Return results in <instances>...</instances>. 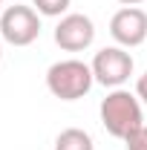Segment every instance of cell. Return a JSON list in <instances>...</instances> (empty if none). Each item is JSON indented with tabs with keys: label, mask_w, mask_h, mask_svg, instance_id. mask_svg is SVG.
I'll list each match as a JSON object with an SVG mask.
<instances>
[{
	"label": "cell",
	"mask_w": 147,
	"mask_h": 150,
	"mask_svg": "<svg viewBox=\"0 0 147 150\" xmlns=\"http://www.w3.org/2000/svg\"><path fill=\"white\" fill-rule=\"evenodd\" d=\"M110 35L118 46L133 49V46H141L147 40V12L139 6H124L118 9L110 20Z\"/></svg>",
	"instance_id": "5b68a950"
},
{
	"label": "cell",
	"mask_w": 147,
	"mask_h": 150,
	"mask_svg": "<svg viewBox=\"0 0 147 150\" xmlns=\"http://www.w3.org/2000/svg\"><path fill=\"white\" fill-rule=\"evenodd\" d=\"M118 3H124V6H139V3H144V0H118Z\"/></svg>",
	"instance_id": "8fae6325"
},
{
	"label": "cell",
	"mask_w": 147,
	"mask_h": 150,
	"mask_svg": "<svg viewBox=\"0 0 147 150\" xmlns=\"http://www.w3.org/2000/svg\"><path fill=\"white\" fill-rule=\"evenodd\" d=\"M37 9V15H43V18H64L66 15V9L72 6V0H32Z\"/></svg>",
	"instance_id": "ba28073f"
},
{
	"label": "cell",
	"mask_w": 147,
	"mask_h": 150,
	"mask_svg": "<svg viewBox=\"0 0 147 150\" xmlns=\"http://www.w3.org/2000/svg\"><path fill=\"white\" fill-rule=\"evenodd\" d=\"M121 142L127 150H147V124H139L136 130H130Z\"/></svg>",
	"instance_id": "9c48e42d"
},
{
	"label": "cell",
	"mask_w": 147,
	"mask_h": 150,
	"mask_svg": "<svg viewBox=\"0 0 147 150\" xmlns=\"http://www.w3.org/2000/svg\"><path fill=\"white\" fill-rule=\"evenodd\" d=\"M95 75L92 67L78 61V58H66V61H55L46 69V90L61 98V101H78L92 90Z\"/></svg>",
	"instance_id": "6da1fadb"
},
{
	"label": "cell",
	"mask_w": 147,
	"mask_h": 150,
	"mask_svg": "<svg viewBox=\"0 0 147 150\" xmlns=\"http://www.w3.org/2000/svg\"><path fill=\"white\" fill-rule=\"evenodd\" d=\"M0 15H3V0H0Z\"/></svg>",
	"instance_id": "4fadbf2b"
},
{
	"label": "cell",
	"mask_w": 147,
	"mask_h": 150,
	"mask_svg": "<svg viewBox=\"0 0 147 150\" xmlns=\"http://www.w3.org/2000/svg\"><path fill=\"white\" fill-rule=\"evenodd\" d=\"M0 58H3V38H0Z\"/></svg>",
	"instance_id": "7c38bea8"
},
{
	"label": "cell",
	"mask_w": 147,
	"mask_h": 150,
	"mask_svg": "<svg viewBox=\"0 0 147 150\" xmlns=\"http://www.w3.org/2000/svg\"><path fill=\"white\" fill-rule=\"evenodd\" d=\"M95 40V23L81 12L64 15L55 26V43L64 52H84Z\"/></svg>",
	"instance_id": "8992f818"
},
{
	"label": "cell",
	"mask_w": 147,
	"mask_h": 150,
	"mask_svg": "<svg viewBox=\"0 0 147 150\" xmlns=\"http://www.w3.org/2000/svg\"><path fill=\"white\" fill-rule=\"evenodd\" d=\"M136 95H139V98H141V101L147 104V72L141 75L139 81H136Z\"/></svg>",
	"instance_id": "30bf717a"
},
{
	"label": "cell",
	"mask_w": 147,
	"mask_h": 150,
	"mask_svg": "<svg viewBox=\"0 0 147 150\" xmlns=\"http://www.w3.org/2000/svg\"><path fill=\"white\" fill-rule=\"evenodd\" d=\"M101 124L104 130L115 136V139H124L130 130H136L139 124H144V115H141V98L133 95L130 90H112L107 93V98L101 101Z\"/></svg>",
	"instance_id": "7a4b0ae2"
},
{
	"label": "cell",
	"mask_w": 147,
	"mask_h": 150,
	"mask_svg": "<svg viewBox=\"0 0 147 150\" xmlns=\"http://www.w3.org/2000/svg\"><path fill=\"white\" fill-rule=\"evenodd\" d=\"M90 67H92V75H95L98 84H104L110 90H118L133 75V55L124 46H104V49L95 52Z\"/></svg>",
	"instance_id": "277c9868"
},
{
	"label": "cell",
	"mask_w": 147,
	"mask_h": 150,
	"mask_svg": "<svg viewBox=\"0 0 147 150\" xmlns=\"http://www.w3.org/2000/svg\"><path fill=\"white\" fill-rule=\"evenodd\" d=\"M40 35V15L32 6H6L3 15H0V38L12 46H29L35 43Z\"/></svg>",
	"instance_id": "3957f363"
},
{
	"label": "cell",
	"mask_w": 147,
	"mask_h": 150,
	"mask_svg": "<svg viewBox=\"0 0 147 150\" xmlns=\"http://www.w3.org/2000/svg\"><path fill=\"white\" fill-rule=\"evenodd\" d=\"M55 150H95V144H92V136L87 130H81V127H66V130L58 133Z\"/></svg>",
	"instance_id": "52a82bcc"
}]
</instances>
